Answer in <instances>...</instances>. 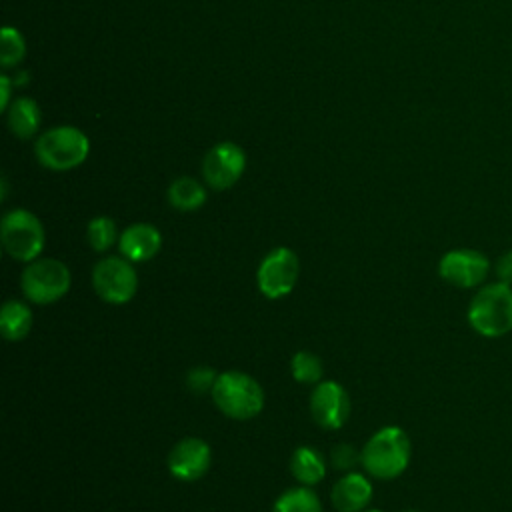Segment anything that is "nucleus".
<instances>
[{"instance_id":"nucleus-25","label":"nucleus","mask_w":512,"mask_h":512,"mask_svg":"<svg viewBox=\"0 0 512 512\" xmlns=\"http://www.w3.org/2000/svg\"><path fill=\"white\" fill-rule=\"evenodd\" d=\"M496 276H498V282L512 286V250L504 252L496 260Z\"/></svg>"},{"instance_id":"nucleus-4","label":"nucleus","mask_w":512,"mask_h":512,"mask_svg":"<svg viewBox=\"0 0 512 512\" xmlns=\"http://www.w3.org/2000/svg\"><path fill=\"white\" fill-rule=\"evenodd\" d=\"M0 240L4 252L16 262H32L40 256L46 234L36 214L24 208H14L0 222Z\"/></svg>"},{"instance_id":"nucleus-12","label":"nucleus","mask_w":512,"mask_h":512,"mask_svg":"<svg viewBox=\"0 0 512 512\" xmlns=\"http://www.w3.org/2000/svg\"><path fill=\"white\" fill-rule=\"evenodd\" d=\"M212 462L210 446L196 436L182 438L168 454V470L176 480L194 482L202 478Z\"/></svg>"},{"instance_id":"nucleus-1","label":"nucleus","mask_w":512,"mask_h":512,"mask_svg":"<svg viewBox=\"0 0 512 512\" xmlns=\"http://www.w3.org/2000/svg\"><path fill=\"white\" fill-rule=\"evenodd\" d=\"M410 454L412 444L408 434L398 426H384L364 444L360 462L370 476L392 480L408 468Z\"/></svg>"},{"instance_id":"nucleus-13","label":"nucleus","mask_w":512,"mask_h":512,"mask_svg":"<svg viewBox=\"0 0 512 512\" xmlns=\"http://www.w3.org/2000/svg\"><path fill=\"white\" fill-rule=\"evenodd\" d=\"M160 246H162V234L154 224H148V222H136L128 226L118 238L120 254L130 262L152 260L160 252Z\"/></svg>"},{"instance_id":"nucleus-18","label":"nucleus","mask_w":512,"mask_h":512,"mask_svg":"<svg viewBox=\"0 0 512 512\" xmlns=\"http://www.w3.org/2000/svg\"><path fill=\"white\" fill-rule=\"evenodd\" d=\"M8 126L12 134L26 140L30 138L40 126V108L32 98H18L10 106L8 112Z\"/></svg>"},{"instance_id":"nucleus-20","label":"nucleus","mask_w":512,"mask_h":512,"mask_svg":"<svg viewBox=\"0 0 512 512\" xmlns=\"http://www.w3.org/2000/svg\"><path fill=\"white\" fill-rule=\"evenodd\" d=\"M290 372H292L294 380L300 384H318V382H322L324 366H322L320 356H316L314 352H308V350H300L290 360Z\"/></svg>"},{"instance_id":"nucleus-23","label":"nucleus","mask_w":512,"mask_h":512,"mask_svg":"<svg viewBox=\"0 0 512 512\" xmlns=\"http://www.w3.org/2000/svg\"><path fill=\"white\" fill-rule=\"evenodd\" d=\"M218 374L208 368V366H196L186 374V386L188 390H192L194 394H204V392H212L214 384H216Z\"/></svg>"},{"instance_id":"nucleus-2","label":"nucleus","mask_w":512,"mask_h":512,"mask_svg":"<svg viewBox=\"0 0 512 512\" xmlns=\"http://www.w3.org/2000/svg\"><path fill=\"white\" fill-rule=\"evenodd\" d=\"M468 324L486 338H500L512 330V286L484 284L468 304Z\"/></svg>"},{"instance_id":"nucleus-10","label":"nucleus","mask_w":512,"mask_h":512,"mask_svg":"<svg viewBox=\"0 0 512 512\" xmlns=\"http://www.w3.org/2000/svg\"><path fill=\"white\" fill-rule=\"evenodd\" d=\"M244 168V150L234 142H218L204 156L202 176L212 190H226L240 180Z\"/></svg>"},{"instance_id":"nucleus-24","label":"nucleus","mask_w":512,"mask_h":512,"mask_svg":"<svg viewBox=\"0 0 512 512\" xmlns=\"http://www.w3.org/2000/svg\"><path fill=\"white\" fill-rule=\"evenodd\" d=\"M330 462L338 470H350L356 462H360V452H356L350 444H338L332 448Z\"/></svg>"},{"instance_id":"nucleus-14","label":"nucleus","mask_w":512,"mask_h":512,"mask_svg":"<svg viewBox=\"0 0 512 512\" xmlns=\"http://www.w3.org/2000/svg\"><path fill=\"white\" fill-rule=\"evenodd\" d=\"M330 500L338 512H360L372 500V484L360 472H346L332 486Z\"/></svg>"},{"instance_id":"nucleus-16","label":"nucleus","mask_w":512,"mask_h":512,"mask_svg":"<svg viewBox=\"0 0 512 512\" xmlns=\"http://www.w3.org/2000/svg\"><path fill=\"white\" fill-rule=\"evenodd\" d=\"M290 472L302 486H314L324 478L326 464L316 448L300 446L290 458Z\"/></svg>"},{"instance_id":"nucleus-17","label":"nucleus","mask_w":512,"mask_h":512,"mask_svg":"<svg viewBox=\"0 0 512 512\" xmlns=\"http://www.w3.org/2000/svg\"><path fill=\"white\" fill-rule=\"evenodd\" d=\"M168 202L172 208L182 212L198 210L206 202V188L194 178H176L168 188Z\"/></svg>"},{"instance_id":"nucleus-5","label":"nucleus","mask_w":512,"mask_h":512,"mask_svg":"<svg viewBox=\"0 0 512 512\" xmlns=\"http://www.w3.org/2000/svg\"><path fill=\"white\" fill-rule=\"evenodd\" d=\"M34 152L42 166L62 172L72 170L86 160L90 142L86 134L74 126H56L36 140Z\"/></svg>"},{"instance_id":"nucleus-27","label":"nucleus","mask_w":512,"mask_h":512,"mask_svg":"<svg viewBox=\"0 0 512 512\" xmlns=\"http://www.w3.org/2000/svg\"><path fill=\"white\" fill-rule=\"evenodd\" d=\"M404 512H420V510H404Z\"/></svg>"},{"instance_id":"nucleus-11","label":"nucleus","mask_w":512,"mask_h":512,"mask_svg":"<svg viewBox=\"0 0 512 512\" xmlns=\"http://www.w3.org/2000/svg\"><path fill=\"white\" fill-rule=\"evenodd\" d=\"M310 412L320 428L338 430L350 416V396L342 384L322 380L310 394Z\"/></svg>"},{"instance_id":"nucleus-7","label":"nucleus","mask_w":512,"mask_h":512,"mask_svg":"<svg viewBox=\"0 0 512 512\" xmlns=\"http://www.w3.org/2000/svg\"><path fill=\"white\" fill-rule=\"evenodd\" d=\"M92 286L108 304H126L138 288V274L124 256H106L92 270Z\"/></svg>"},{"instance_id":"nucleus-21","label":"nucleus","mask_w":512,"mask_h":512,"mask_svg":"<svg viewBox=\"0 0 512 512\" xmlns=\"http://www.w3.org/2000/svg\"><path fill=\"white\" fill-rule=\"evenodd\" d=\"M88 244L94 252H106L116 242V224L108 216H96L86 228Z\"/></svg>"},{"instance_id":"nucleus-9","label":"nucleus","mask_w":512,"mask_h":512,"mask_svg":"<svg viewBox=\"0 0 512 512\" xmlns=\"http://www.w3.org/2000/svg\"><path fill=\"white\" fill-rule=\"evenodd\" d=\"M490 272V260L472 248H456L446 252L438 262V274L456 288H476L484 284Z\"/></svg>"},{"instance_id":"nucleus-19","label":"nucleus","mask_w":512,"mask_h":512,"mask_svg":"<svg viewBox=\"0 0 512 512\" xmlns=\"http://www.w3.org/2000/svg\"><path fill=\"white\" fill-rule=\"evenodd\" d=\"M272 512H322V504L310 486H296L276 498Z\"/></svg>"},{"instance_id":"nucleus-22","label":"nucleus","mask_w":512,"mask_h":512,"mask_svg":"<svg viewBox=\"0 0 512 512\" xmlns=\"http://www.w3.org/2000/svg\"><path fill=\"white\" fill-rule=\"evenodd\" d=\"M26 52V44L22 34L12 28V26H4L2 28V50H0V62L4 68H10L14 64H18L24 58Z\"/></svg>"},{"instance_id":"nucleus-15","label":"nucleus","mask_w":512,"mask_h":512,"mask_svg":"<svg viewBox=\"0 0 512 512\" xmlns=\"http://www.w3.org/2000/svg\"><path fill=\"white\" fill-rule=\"evenodd\" d=\"M32 310L22 300H6L0 312V332L6 340L18 342L30 334Z\"/></svg>"},{"instance_id":"nucleus-26","label":"nucleus","mask_w":512,"mask_h":512,"mask_svg":"<svg viewBox=\"0 0 512 512\" xmlns=\"http://www.w3.org/2000/svg\"><path fill=\"white\" fill-rule=\"evenodd\" d=\"M0 88H2V100H0V106H2V110H6V108H8V98H10V82H8V78H6V76H2V78H0Z\"/></svg>"},{"instance_id":"nucleus-3","label":"nucleus","mask_w":512,"mask_h":512,"mask_svg":"<svg viewBox=\"0 0 512 512\" xmlns=\"http://www.w3.org/2000/svg\"><path fill=\"white\" fill-rule=\"evenodd\" d=\"M210 394L216 408L234 420H250L264 408L262 386L250 374L240 370L218 374Z\"/></svg>"},{"instance_id":"nucleus-28","label":"nucleus","mask_w":512,"mask_h":512,"mask_svg":"<svg viewBox=\"0 0 512 512\" xmlns=\"http://www.w3.org/2000/svg\"><path fill=\"white\" fill-rule=\"evenodd\" d=\"M368 512H382V510H368Z\"/></svg>"},{"instance_id":"nucleus-8","label":"nucleus","mask_w":512,"mask_h":512,"mask_svg":"<svg viewBox=\"0 0 512 512\" xmlns=\"http://www.w3.org/2000/svg\"><path fill=\"white\" fill-rule=\"evenodd\" d=\"M298 276H300V260L296 252L286 246H278L262 258L256 272V282L260 292L266 298L278 300L288 296L294 290Z\"/></svg>"},{"instance_id":"nucleus-6","label":"nucleus","mask_w":512,"mask_h":512,"mask_svg":"<svg viewBox=\"0 0 512 512\" xmlns=\"http://www.w3.org/2000/svg\"><path fill=\"white\" fill-rule=\"evenodd\" d=\"M72 276L64 262L56 258H36L20 274L24 296L34 304H54L70 290Z\"/></svg>"}]
</instances>
